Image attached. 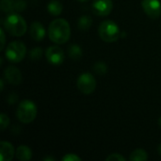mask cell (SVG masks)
I'll list each match as a JSON object with an SVG mask.
<instances>
[{
	"label": "cell",
	"mask_w": 161,
	"mask_h": 161,
	"mask_svg": "<svg viewBox=\"0 0 161 161\" xmlns=\"http://www.w3.org/2000/svg\"><path fill=\"white\" fill-rule=\"evenodd\" d=\"M48 36L49 39L57 44L65 43L71 36V27L69 23L65 19L61 18L53 20L48 27Z\"/></svg>",
	"instance_id": "obj_1"
},
{
	"label": "cell",
	"mask_w": 161,
	"mask_h": 161,
	"mask_svg": "<svg viewBox=\"0 0 161 161\" xmlns=\"http://www.w3.org/2000/svg\"><path fill=\"white\" fill-rule=\"evenodd\" d=\"M4 28L10 35L15 37H21L26 32L27 25L21 15L13 12L6 17L4 21Z\"/></svg>",
	"instance_id": "obj_2"
},
{
	"label": "cell",
	"mask_w": 161,
	"mask_h": 161,
	"mask_svg": "<svg viewBox=\"0 0 161 161\" xmlns=\"http://www.w3.org/2000/svg\"><path fill=\"white\" fill-rule=\"evenodd\" d=\"M37 106L36 104L28 99L23 100L17 107L16 115L18 120L23 124L32 123L37 116Z\"/></svg>",
	"instance_id": "obj_3"
},
{
	"label": "cell",
	"mask_w": 161,
	"mask_h": 161,
	"mask_svg": "<svg viewBox=\"0 0 161 161\" xmlns=\"http://www.w3.org/2000/svg\"><path fill=\"white\" fill-rule=\"evenodd\" d=\"M98 34L104 42H114L121 37V30L115 22L106 20L100 24L98 27Z\"/></svg>",
	"instance_id": "obj_4"
},
{
	"label": "cell",
	"mask_w": 161,
	"mask_h": 161,
	"mask_svg": "<svg viewBox=\"0 0 161 161\" xmlns=\"http://www.w3.org/2000/svg\"><path fill=\"white\" fill-rule=\"evenodd\" d=\"M26 54V47L24 42L20 41H13L9 42L5 50L6 58L13 63L20 62L24 59Z\"/></svg>",
	"instance_id": "obj_5"
},
{
	"label": "cell",
	"mask_w": 161,
	"mask_h": 161,
	"mask_svg": "<svg viewBox=\"0 0 161 161\" xmlns=\"http://www.w3.org/2000/svg\"><path fill=\"white\" fill-rule=\"evenodd\" d=\"M77 89L80 92L83 94H91L96 89V80L94 76L90 73H84L81 74L76 81Z\"/></svg>",
	"instance_id": "obj_6"
},
{
	"label": "cell",
	"mask_w": 161,
	"mask_h": 161,
	"mask_svg": "<svg viewBox=\"0 0 161 161\" xmlns=\"http://www.w3.org/2000/svg\"><path fill=\"white\" fill-rule=\"evenodd\" d=\"M45 57L48 62L52 65L62 64L64 61V58H65L63 50L57 45L48 47L45 51Z\"/></svg>",
	"instance_id": "obj_7"
},
{
	"label": "cell",
	"mask_w": 161,
	"mask_h": 161,
	"mask_svg": "<svg viewBox=\"0 0 161 161\" xmlns=\"http://www.w3.org/2000/svg\"><path fill=\"white\" fill-rule=\"evenodd\" d=\"M142 7L144 12L152 19H157L161 15V2L159 0H142Z\"/></svg>",
	"instance_id": "obj_8"
},
{
	"label": "cell",
	"mask_w": 161,
	"mask_h": 161,
	"mask_svg": "<svg viewBox=\"0 0 161 161\" xmlns=\"http://www.w3.org/2000/svg\"><path fill=\"white\" fill-rule=\"evenodd\" d=\"M113 8L112 0H93L92 12L98 16H108Z\"/></svg>",
	"instance_id": "obj_9"
},
{
	"label": "cell",
	"mask_w": 161,
	"mask_h": 161,
	"mask_svg": "<svg viewBox=\"0 0 161 161\" xmlns=\"http://www.w3.org/2000/svg\"><path fill=\"white\" fill-rule=\"evenodd\" d=\"M4 76L6 80L12 85H19L22 82V74L15 66H8L5 69Z\"/></svg>",
	"instance_id": "obj_10"
},
{
	"label": "cell",
	"mask_w": 161,
	"mask_h": 161,
	"mask_svg": "<svg viewBox=\"0 0 161 161\" xmlns=\"http://www.w3.org/2000/svg\"><path fill=\"white\" fill-rule=\"evenodd\" d=\"M29 34H30V37L34 41L41 42L45 37V28L42 23L33 22L30 25V28H29Z\"/></svg>",
	"instance_id": "obj_11"
},
{
	"label": "cell",
	"mask_w": 161,
	"mask_h": 161,
	"mask_svg": "<svg viewBox=\"0 0 161 161\" xmlns=\"http://www.w3.org/2000/svg\"><path fill=\"white\" fill-rule=\"evenodd\" d=\"M15 156L14 147L8 142H1L0 143V159L1 161H11Z\"/></svg>",
	"instance_id": "obj_12"
},
{
	"label": "cell",
	"mask_w": 161,
	"mask_h": 161,
	"mask_svg": "<svg viewBox=\"0 0 161 161\" xmlns=\"http://www.w3.org/2000/svg\"><path fill=\"white\" fill-rule=\"evenodd\" d=\"M16 158L20 161H28L32 158V151L26 145H20L16 149Z\"/></svg>",
	"instance_id": "obj_13"
},
{
	"label": "cell",
	"mask_w": 161,
	"mask_h": 161,
	"mask_svg": "<svg viewBox=\"0 0 161 161\" xmlns=\"http://www.w3.org/2000/svg\"><path fill=\"white\" fill-rule=\"evenodd\" d=\"M63 7L58 0H51L47 5V10L51 15L58 16L62 12Z\"/></svg>",
	"instance_id": "obj_14"
},
{
	"label": "cell",
	"mask_w": 161,
	"mask_h": 161,
	"mask_svg": "<svg viewBox=\"0 0 161 161\" xmlns=\"http://www.w3.org/2000/svg\"><path fill=\"white\" fill-rule=\"evenodd\" d=\"M68 55L70 58L78 60L82 58V49L78 44H71L68 48Z\"/></svg>",
	"instance_id": "obj_15"
},
{
	"label": "cell",
	"mask_w": 161,
	"mask_h": 161,
	"mask_svg": "<svg viewBox=\"0 0 161 161\" xmlns=\"http://www.w3.org/2000/svg\"><path fill=\"white\" fill-rule=\"evenodd\" d=\"M92 24V20L88 15H82L77 21V26L80 30H88Z\"/></svg>",
	"instance_id": "obj_16"
},
{
	"label": "cell",
	"mask_w": 161,
	"mask_h": 161,
	"mask_svg": "<svg viewBox=\"0 0 161 161\" xmlns=\"http://www.w3.org/2000/svg\"><path fill=\"white\" fill-rule=\"evenodd\" d=\"M129 159L132 161H146L148 159V155L143 149H137L131 153Z\"/></svg>",
	"instance_id": "obj_17"
},
{
	"label": "cell",
	"mask_w": 161,
	"mask_h": 161,
	"mask_svg": "<svg viewBox=\"0 0 161 161\" xmlns=\"http://www.w3.org/2000/svg\"><path fill=\"white\" fill-rule=\"evenodd\" d=\"M1 9L7 13L16 11V0H1Z\"/></svg>",
	"instance_id": "obj_18"
},
{
	"label": "cell",
	"mask_w": 161,
	"mask_h": 161,
	"mask_svg": "<svg viewBox=\"0 0 161 161\" xmlns=\"http://www.w3.org/2000/svg\"><path fill=\"white\" fill-rule=\"evenodd\" d=\"M93 70L96 74L98 75H105L108 72V66L105 62L103 61H98L94 64Z\"/></svg>",
	"instance_id": "obj_19"
},
{
	"label": "cell",
	"mask_w": 161,
	"mask_h": 161,
	"mask_svg": "<svg viewBox=\"0 0 161 161\" xmlns=\"http://www.w3.org/2000/svg\"><path fill=\"white\" fill-rule=\"evenodd\" d=\"M42 56V49L41 47H34L29 51V58L32 60H39Z\"/></svg>",
	"instance_id": "obj_20"
},
{
	"label": "cell",
	"mask_w": 161,
	"mask_h": 161,
	"mask_svg": "<svg viewBox=\"0 0 161 161\" xmlns=\"http://www.w3.org/2000/svg\"><path fill=\"white\" fill-rule=\"evenodd\" d=\"M9 124V119L8 117L5 114V113H1L0 114V128L2 131H4Z\"/></svg>",
	"instance_id": "obj_21"
},
{
	"label": "cell",
	"mask_w": 161,
	"mask_h": 161,
	"mask_svg": "<svg viewBox=\"0 0 161 161\" xmlns=\"http://www.w3.org/2000/svg\"><path fill=\"white\" fill-rule=\"evenodd\" d=\"M107 161H125L126 158L125 157H123L121 154H118V153H114V154H110L107 158Z\"/></svg>",
	"instance_id": "obj_22"
},
{
	"label": "cell",
	"mask_w": 161,
	"mask_h": 161,
	"mask_svg": "<svg viewBox=\"0 0 161 161\" xmlns=\"http://www.w3.org/2000/svg\"><path fill=\"white\" fill-rule=\"evenodd\" d=\"M62 160L63 161H80L81 158L75 155V154H73V153H70V154H67L65 155L63 158H62Z\"/></svg>",
	"instance_id": "obj_23"
},
{
	"label": "cell",
	"mask_w": 161,
	"mask_h": 161,
	"mask_svg": "<svg viewBox=\"0 0 161 161\" xmlns=\"http://www.w3.org/2000/svg\"><path fill=\"white\" fill-rule=\"evenodd\" d=\"M0 36H1V47H0V50L2 51L5 48V43H6V37H5V32H4L3 28L0 29Z\"/></svg>",
	"instance_id": "obj_24"
},
{
	"label": "cell",
	"mask_w": 161,
	"mask_h": 161,
	"mask_svg": "<svg viewBox=\"0 0 161 161\" xmlns=\"http://www.w3.org/2000/svg\"><path fill=\"white\" fill-rule=\"evenodd\" d=\"M0 89H1V91H3V89H4V80L3 79H0Z\"/></svg>",
	"instance_id": "obj_25"
},
{
	"label": "cell",
	"mask_w": 161,
	"mask_h": 161,
	"mask_svg": "<svg viewBox=\"0 0 161 161\" xmlns=\"http://www.w3.org/2000/svg\"><path fill=\"white\" fill-rule=\"evenodd\" d=\"M43 160H45V161H47V160L53 161V160H55V158H43Z\"/></svg>",
	"instance_id": "obj_26"
},
{
	"label": "cell",
	"mask_w": 161,
	"mask_h": 161,
	"mask_svg": "<svg viewBox=\"0 0 161 161\" xmlns=\"http://www.w3.org/2000/svg\"><path fill=\"white\" fill-rule=\"evenodd\" d=\"M158 153H159V155L161 156V144L158 146Z\"/></svg>",
	"instance_id": "obj_27"
},
{
	"label": "cell",
	"mask_w": 161,
	"mask_h": 161,
	"mask_svg": "<svg viewBox=\"0 0 161 161\" xmlns=\"http://www.w3.org/2000/svg\"><path fill=\"white\" fill-rule=\"evenodd\" d=\"M158 125H159V126L161 127V116H160V118L158 119Z\"/></svg>",
	"instance_id": "obj_28"
},
{
	"label": "cell",
	"mask_w": 161,
	"mask_h": 161,
	"mask_svg": "<svg viewBox=\"0 0 161 161\" xmlns=\"http://www.w3.org/2000/svg\"><path fill=\"white\" fill-rule=\"evenodd\" d=\"M78 1H80V2H86V1H89V0H78Z\"/></svg>",
	"instance_id": "obj_29"
}]
</instances>
